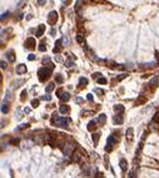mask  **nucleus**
Masks as SVG:
<instances>
[{"mask_svg":"<svg viewBox=\"0 0 159 178\" xmlns=\"http://www.w3.org/2000/svg\"><path fill=\"white\" fill-rule=\"evenodd\" d=\"M72 122L70 118H64V117H59L56 113H54V115L51 117V124L55 127H60V128H68L69 123Z\"/></svg>","mask_w":159,"mask_h":178,"instance_id":"obj_1","label":"nucleus"},{"mask_svg":"<svg viewBox=\"0 0 159 178\" xmlns=\"http://www.w3.org/2000/svg\"><path fill=\"white\" fill-rule=\"evenodd\" d=\"M51 73H53V69H51V68L43 66V68L39 69V72H38V78H39V80H40V82L48 80V79L51 77Z\"/></svg>","mask_w":159,"mask_h":178,"instance_id":"obj_2","label":"nucleus"},{"mask_svg":"<svg viewBox=\"0 0 159 178\" xmlns=\"http://www.w3.org/2000/svg\"><path fill=\"white\" fill-rule=\"evenodd\" d=\"M74 145L73 143H67V144H64L63 147V153L64 155H67V157H69V155H72V153L74 152Z\"/></svg>","mask_w":159,"mask_h":178,"instance_id":"obj_3","label":"nucleus"},{"mask_svg":"<svg viewBox=\"0 0 159 178\" xmlns=\"http://www.w3.org/2000/svg\"><path fill=\"white\" fill-rule=\"evenodd\" d=\"M56 21H58V13L56 11H50L49 15H48V23L50 25H54Z\"/></svg>","mask_w":159,"mask_h":178,"instance_id":"obj_4","label":"nucleus"},{"mask_svg":"<svg viewBox=\"0 0 159 178\" xmlns=\"http://www.w3.org/2000/svg\"><path fill=\"white\" fill-rule=\"evenodd\" d=\"M24 47L29 50H34L35 49V39L34 38H28L24 43Z\"/></svg>","mask_w":159,"mask_h":178,"instance_id":"obj_5","label":"nucleus"},{"mask_svg":"<svg viewBox=\"0 0 159 178\" xmlns=\"http://www.w3.org/2000/svg\"><path fill=\"white\" fill-rule=\"evenodd\" d=\"M82 150L80 149H77V150H74V152L72 153V161L73 162H75V163H78V162H80V159H82Z\"/></svg>","mask_w":159,"mask_h":178,"instance_id":"obj_6","label":"nucleus"},{"mask_svg":"<svg viewBox=\"0 0 159 178\" xmlns=\"http://www.w3.org/2000/svg\"><path fill=\"white\" fill-rule=\"evenodd\" d=\"M133 137H134V129H133V128H128L127 132H125V138H127L128 143H132Z\"/></svg>","mask_w":159,"mask_h":178,"instance_id":"obj_7","label":"nucleus"},{"mask_svg":"<svg viewBox=\"0 0 159 178\" xmlns=\"http://www.w3.org/2000/svg\"><path fill=\"white\" fill-rule=\"evenodd\" d=\"M123 121H124L123 113H117V114L113 117V122H114V124H123Z\"/></svg>","mask_w":159,"mask_h":178,"instance_id":"obj_8","label":"nucleus"},{"mask_svg":"<svg viewBox=\"0 0 159 178\" xmlns=\"http://www.w3.org/2000/svg\"><path fill=\"white\" fill-rule=\"evenodd\" d=\"M41 63H43V66H48V68L54 69V64L51 63V60H50L49 56H44V59H43Z\"/></svg>","mask_w":159,"mask_h":178,"instance_id":"obj_9","label":"nucleus"},{"mask_svg":"<svg viewBox=\"0 0 159 178\" xmlns=\"http://www.w3.org/2000/svg\"><path fill=\"white\" fill-rule=\"evenodd\" d=\"M26 65L25 64H19L16 66V74H19V75H21V74H24V73H26Z\"/></svg>","mask_w":159,"mask_h":178,"instance_id":"obj_10","label":"nucleus"},{"mask_svg":"<svg viewBox=\"0 0 159 178\" xmlns=\"http://www.w3.org/2000/svg\"><path fill=\"white\" fill-rule=\"evenodd\" d=\"M61 43H63V40H60V39L55 42V47H54V49H53V53L58 54V53L61 52Z\"/></svg>","mask_w":159,"mask_h":178,"instance_id":"obj_11","label":"nucleus"},{"mask_svg":"<svg viewBox=\"0 0 159 178\" xmlns=\"http://www.w3.org/2000/svg\"><path fill=\"white\" fill-rule=\"evenodd\" d=\"M44 32H45V25H44V24H40V25L38 26V30H36V34H35V35L40 38L41 35L44 34Z\"/></svg>","mask_w":159,"mask_h":178,"instance_id":"obj_12","label":"nucleus"},{"mask_svg":"<svg viewBox=\"0 0 159 178\" xmlns=\"http://www.w3.org/2000/svg\"><path fill=\"white\" fill-rule=\"evenodd\" d=\"M59 112L61 114H69L70 112V108L67 105V104H63V105H60V108H59Z\"/></svg>","mask_w":159,"mask_h":178,"instance_id":"obj_13","label":"nucleus"},{"mask_svg":"<svg viewBox=\"0 0 159 178\" xmlns=\"http://www.w3.org/2000/svg\"><path fill=\"white\" fill-rule=\"evenodd\" d=\"M91 138H93V142H94V145H98L99 139H100V133H93Z\"/></svg>","mask_w":159,"mask_h":178,"instance_id":"obj_14","label":"nucleus"},{"mask_svg":"<svg viewBox=\"0 0 159 178\" xmlns=\"http://www.w3.org/2000/svg\"><path fill=\"white\" fill-rule=\"evenodd\" d=\"M157 85H158V77H154L152 80L149 82V85H148V87L150 88V89H154Z\"/></svg>","mask_w":159,"mask_h":178,"instance_id":"obj_15","label":"nucleus"},{"mask_svg":"<svg viewBox=\"0 0 159 178\" xmlns=\"http://www.w3.org/2000/svg\"><path fill=\"white\" fill-rule=\"evenodd\" d=\"M88 131H90V132H93L96 128V121H90L89 123H88Z\"/></svg>","mask_w":159,"mask_h":178,"instance_id":"obj_16","label":"nucleus"},{"mask_svg":"<svg viewBox=\"0 0 159 178\" xmlns=\"http://www.w3.org/2000/svg\"><path fill=\"white\" fill-rule=\"evenodd\" d=\"M114 143H117V138H115V136H109L108 139H107V144H109V145H114Z\"/></svg>","mask_w":159,"mask_h":178,"instance_id":"obj_17","label":"nucleus"},{"mask_svg":"<svg viewBox=\"0 0 159 178\" xmlns=\"http://www.w3.org/2000/svg\"><path fill=\"white\" fill-rule=\"evenodd\" d=\"M105 121H107V115H105V114H100L99 117H98V119H96V123H99L100 126H101V124L105 123Z\"/></svg>","mask_w":159,"mask_h":178,"instance_id":"obj_18","label":"nucleus"},{"mask_svg":"<svg viewBox=\"0 0 159 178\" xmlns=\"http://www.w3.org/2000/svg\"><path fill=\"white\" fill-rule=\"evenodd\" d=\"M6 56H8L9 61H15V53L13 52V50H9L6 53Z\"/></svg>","mask_w":159,"mask_h":178,"instance_id":"obj_19","label":"nucleus"},{"mask_svg":"<svg viewBox=\"0 0 159 178\" xmlns=\"http://www.w3.org/2000/svg\"><path fill=\"white\" fill-rule=\"evenodd\" d=\"M119 166H120V168H122L123 172H125L127 168H128V163H127L125 159H120V162H119Z\"/></svg>","mask_w":159,"mask_h":178,"instance_id":"obj_20","label":"nucleus"},{"mask_svg":"<svg viewBox=\"0 0 159 178\" xmlns=\"http://www.w3.org/2000/svg\"><path fill=\"white\" fill-rule=\"evenodd\" d=\"M114 110H115L117 113H124V105H122V104L114 105Z\"/></svg>","mask_w":159,"mask_h":178,"instance_id":"obj_21","label":"nucleus"},{"mask_svg":"<svg viewBox=\"0 0 159 178\" xmlns=\"http://www.w3.org/2000/svg\"><path fill=\"white\" fill-rule=\"evenodd\" d=\"M55 89V83H49L48 85L45 87V92L46 93H50V92H53Z\"/></svg>","mask_w":159,"mask_h":178,"instance_id":"obj_22","label":"nucleus"},{"mask_svg":"<svg viewBox=\"0 0 159 178\" xmlns=\"http://www.w3.org/2000/svg\"><path fill=\"white\" fill-rule=\"evenodd\" d=\"M60 99L61 100H64V102H67V100H69V98H70V94H69V93H67V92H63V93H61V94H60Z\"/></svg>","mask_w":159,"mask_h":178,"instance_id":"obj_23","label":"nucleus"},{"mask_svg":"<svg viewBox=\"0 0 159 178\" xmlns=\"http://www.w3.org/2000/svg\"><path fill=\"white\" fill-rule=\"evenodd\" d=\"M21 84H23V80H21V79H18V80H14V82H13L11 87H13V89H16V88H19Z\"/></svg>","mask_w":159,"mask_h":178,"instance_id":"obj_24","label":"nucleus"},{"mask_svg":"<svg viewBox=\"0 0 159 178\" xmlns=\"http://www.w3.org/2000/svg\"><path fill=\"white\" fill-rule=\"evenodd\" d=\"M147 102V98H144L143 95H140L138 99L135 100V105H140V104H143V103H145Z\"/></svg>","mask_w":159,"mask_h":178,"instance_id":"obj_25","label":"nucleus"},{"mask_svg":"<svg viewBox=\"0 0 159 178\" xmlns=\"http://www.w3.org/2000/svg\"><path fill=\"white\" fill-rule=\"evenodd\" d=\"M86 84H88V79L85 78V77H82L80 79H79V87H85L86 85Z\"/></svg>","mask_w":159,"mask_h":178,"instance_id":"obj_26","label":"nucleus"},{"mask_svg":"<svg viewBox=\"0 0 159 178\" xmlns=\"http://www.w3.org/2000/svg\"><path fill=\"white\" fill-rule=\"evenodd\" d=\"M1 112L4 114H6L9 112V104H8V102H5V100H4V104L1 105Z\"/></svg>","mask_w":159,"mask_h":178,"instance_id":"obj_27","label":"nucleus"},{"mask_svg":"<svg viewBox=\"0 0 159 178\" xmlns=\"http://www.w3.org/2000/svg\"><path fill=\"white\" fill-rule=\"evenodd\" d=\"M64 80V78H63V75L61 74H58V75H55V83H58V84H61Z\"/></svg>","mask_w":159,"mask_h":178,"instance_id":"obj_28","label":"nucleus"},{"mask_svg":"<svg viewBox=\"0 0 159 178\" xmlns=\"http://www.w3.org/2000/svg\"><path fill=\"white\" fill-rule=\"evenodd\" d=\"M63 44H64V45H70V39H69V34H67V35H65V38L63 39Z\"/></svg>","mask_w":159,"mask_h":178,"instance_id":"obj_29","label":"nucleus"},{"mask_svg":"<svg viewBox=\"0 0 159 178\" xmlns=\"http://www.w3.org/2000/svg\"><path fill=\"white\" fill-rule=\"evenodd\" d=\"M75 64H74V61L72 60V59H68L67 61H65V66H67V68H72V66H74Z\"/></svg>","mask_w":159,"mask_h":178,"instance_id":"obj_30","label":"nucleus"},{"mask_svg":"<svg viewBox=\"0 0 159 178\" xmlns=\"http://www.w3.org/2000/svg\"><path fill=\"white\" fill-rule=\"evenodd\" d=\"M8 18H10V13H9V11L4 13L3 15H0V20H6Z\"/></svg>","mask_w":159,"mask_h":178,"instance_id":"obj_31","label":"nucleus"},{"mask_svg":"<svg viewBox=\"0 0 159 178\" xmlns=\"http://www.w3.org/2000/svg\"><path fill=\"white\" fill-rule=\"evenodd\" d=\"M13 98H14V97H13V94L10 93V90H8V92H6V95H5V102L13 100Z\"/></svg>","mask_w":159,"mask_h":178,"instance_id":"obj_32","label":"nucleus"},{"mask_svg":"<svg viewBox=\"0 0 159 178\" xmlns=\"http://www.w3.org/2000/svg\"><path fill=\"white\" fill-rule=\"evenodd\" d=\"M128 77V74H120V75H118V77L115 78V82H120V80H123L124 78H127Z\"/></svg>","mask_w":159,"mask_h":178,"instance_id":"obj_33","label":"nucleus"},{"mask_svg":"<svg viewBox=\"0 0 159 178\" xmlns=\"http://www.w3.org/2000/svg\"><path fill=\"white\" fill-rule=\"evenodd\" d=\"M77 42L80 43V44H85V40H84V38L82 37V35H78L77 37Z\"/></svg>","mask_w":159,"mask_h":178,"instance_id":"obj_34","label":"nucleus"},{"mask_svg":"<svg viewBox=\"0 0 159 178\" xmlns=\"http://www.w3.org/2000/svg\"><path fill=\"white\" fill-rule=\"evenodd\" d=\"M98 84H107V79L103 78V77H99L98 78Z\"/></svg>","mask_w":159,"mask_h":178,"instance_id":"obj_35","label":"nucleus"},{"mask_svg":"<svg viewBox=\"0 0 159 178\" xmlns=\"http://www.w3.org/2000/svg\"><path fill=\"white\" fill-rule=\"evenodd\" d=\"M32 107H33V108H38V107H39V100L38 99L32 100Z\"/></svg>","mask_w":159,"mask_h":178,"instance_id":"obj_36","label":"nucleus"},{"mask_svg":"<svg viewBox=\"0 0 159 178\" xmlns=\"http://www.w3.org/2000/svg\"><path fill=\"white\" fill-rule=\"evenodd\" d=\"M39 50H40V52H45L46 50V45L44 43H40V45H39Z\"/></svg>","mask_w":159,"mask_h":178,"instance_id":"obj_37","label":"nucleus"},{"mask_svg":"<svg viewBox=\"0 0 159 178\" xmlns=\"http://www.w3.org/2000/svg\"><path fill=\"white\" fill-rule=\"evenodd\" d=\"M29 127H30V124L25 123V124H23V126H19V127H18V131H20V129H25V128H29Z\"/></svg>","mask_w":159,"mask_h":178,"instance_id":"obj_38","label":"nucleus"},{"mask_svg":"<svg viewBox=\"0 0 159 178\" xmlns=\"http://www.w3.org/2000/svg\"><path fill=\"white\" fill-rule=\"evenodd\" d=\"M0 68H1V69H6L8 68V64L5 63V61L0 60Z\"/></svg>","mask_w":159,"mask_h":178,"instance_id":"obj_39","label":"nucleus"},{"mask_svg":"<svg viewBox=\"0 0 159 178\" xmlns=\"http://www.w3.org/2000/svg\"><path fill=\"white\" fill-rule=\"evenodd\" d=\"M26 93H28L26 90H23V92H21V94H20L21 100H25V99H26Z\"/></svg>","mask_w":159,"mask_h":178,"instance_id":"obj_40","label":"nucleus"},{"mask_svg":"<svg viewBox=\"0 0 159 178\" xmlns=\"http://www.w3.org/2000/svg\"><path fill=\"white\" fill-rule=\"evenodd\" d=\"M94 92H95V93H99V95H103V94H104V90H101V89H98V88H95Z\"/></svg>","mask_w":159,"mask_h":178,"instance_id":"obj_41","label":"nucleus"},{"mask_svg":"<svg viewBox=\"0 0 159 178\" xmlns=\"http://www.w3.org/2000/svg\"><path fill=\"white\" fill-rule=\"evenodd\" d=\"M83 102H84V99H83V98H80V97H78L77 99H75V103L77 104H80V103H83Z\"/></svg>","mask_w":159,"mask_h":178,"instance_id":"obj_42","label":"nucleus"},{"mask_svg":"<svg viewBox=\"0 0 159 178\" xmlns=\"http://www.w3.org/2000/svg\"><path fill=\"white\" fill-rule=\"evenodd\" d=\"M51 99V95H43L41 97V100H50Z\"/></svg>","mask_w":159,"mask_h":178,"instance_id":"obj_43","label":"nucleus"},{"mask_svg":"<svg viewBox=\"0 0 159 178\" xmlns=\"http://www.w3.org/2000/svg\"><path fill=\"white\" fill-rule=\"evenodd\" d=\"M99 77H101V74H100V73H98V72H96V73H94V74H93V78H94V79H98Z\"/></svg>","mask_w":159,"mask_h":178,"instance_id":"obj_44","label":"nucleus"},{"mask_svg":"<svg viewBox=\"0 0 159 178\" xmlns=\"http://www.w3.org/2000/svg\"><path fill=\"white\" fill-rule=\"evenodd\" d=\"M45 3H46V0H38L39 5H45Z\"/></svg>","mask_w":159,"mask_h":178,"instance_id":"obj_45","label":"nucleus"},{"mask_svg":"<svg viewBox=\"0 0 159 178\" xmlns=\"http://www.w3.org/2000/svg\"><path fill=\"white\" fill-rule=\"evenodd\" d=\"M128 177H135V171H132L129 174H128Z\"/></svg>","mask_w":159,"mask_h":178,"instance_id":"obj_46","label":"nucleus"},{"mask_svg":"<svg viewBox=\"0 0 159 178\" xmlns=\"http://www.w3.org/2000/svg\"><path fill=\"white\" fill-rule=\"evenodd\" d=\"M28 59H29V60H34V59H35V55H34V54H30V55L28 56Z\"/></svg>","mask_w":159,"mask_h":178,"instance_id":"obj_47","label":"nucleus"},{"mask_svg":"<svg viewBox=\"0 0 159 178\" xmlns=\"http://www.w3.org/2000/svg\"><path fill=\"white\" fill-rule=\"evenodd\" d=\"M86 99L91 102V100H93V95H91V94H88V97H86Z\"/></svg>","mask_w":159,"mask_h":178,"instance_id":"obj_48","label":"nucleus"},{"mask_svg":"<svg viewBox=\"0 0 159 178\" xmlns=\"http://www.w3.org/2000/svg\"><path fill=\"white\" fill-rule=\"evenodd\" d=\"M55 33H56V30H55V29H51V30H50V34L53 35V37L55 35Z\"/></svg>","mask_w":159,"mask_h":178,"instance_id":"obj_49","label":"nucleus"},{"mask_svg":"<svg viewBox=\"0 0 159 178\" xmlns=\"http://www.w3.org/2000/svg\"><path fill=\"white\" fill-rule=\"evenodd\" d=\"M11 143H15V144H18V143H19V139H13V141H11Z\"/></svg>","mask_w":159,"mask_h":178,"instance_id":"obj_50","label":"nucleus"},{"mask_svg":"<svg viewBox=\"0 0 159 178\" xmlns=\"http://www.w3.org/2000/svg\"><path fill=\"white\" fill-rule=\"evenodd\" d=\"M80 3H82V0H77V9L79 8V5H80Z\"/></svg>","mask_w":159,"mask_h":178,"instance_id":"obj_51","label":"nucleus"},{"mask_svg":"<svg viewBox=\"0 0 159 178\" xmlns=\"http://www.w3.org/2000/svg\"><path fill=\"white\" fill-rule=\"evenodd\" d=\"M24 113H30V108H25L24 109Z\"/></svg>","mask_w":159,"mask_h":178,"instance_id":"obj_52","label":"nucleus"},{"mask_svg":"<svg viewBox=\"0 0 159 178\" xmlns=\"http://www.w3.org/2000/svg\"><path fill=\"white\" fill-rule=\"evenodd\" d=\"M1 80H3V77H1V75H0V83H1Z\"/></svg>","mask_w":159,"mask_h":178,"instance_id":"obj_53","label":"nucleus"}]
</instances>
